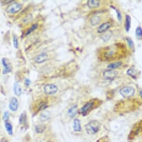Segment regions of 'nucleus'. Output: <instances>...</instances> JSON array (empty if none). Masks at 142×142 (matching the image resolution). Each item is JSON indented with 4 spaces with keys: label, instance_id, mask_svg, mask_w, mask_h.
Wrapping results in <instances>:
<instances>
[{
    "label": "nucleus",
    "instance_id": "10",
    "mask_svg": "<svg viewBox=\"0 0 142 142\" xmlns=\"http://www.w3.org/2000/svg\"><path fill=\"white\" fill-rule=\"evenodd\" d=\"M48 59V56L46 53H43L35 57V61L38 64H41L45 62Z\"/></svg>",
    "mask_w": 142,
    "mask_h": 142
},
{
    "label": "nucleus",
    "instance_id": "26",
    "mask_svg": "<svg viewBox=\"0 0 142 142\" xmlns=\"http://www.w3.org/2000/svg\"><path fill=\"white\" fill-rule=\"evenodd\" d=\"M10 118V114L8 111H6L5 112V113L4 114V116H3V120L5 122H7L8 121H9V119Z\"/></svg>",
    "mask_w": 142,
    "mask_h": 142
},
{
    "label": "nucleus",
    "instance_id": "24",
    "mask_svg": "<svg viewBox=\"0 0 142 142\" xmlns=\"http://www.w3.org/2000/svg\"><path fill=\"white\" fill-rule=\"evenodd\" d=\"M13 45L15 49H18L19 48V40L16 35H14L13 37Z\"/></svg>",
    "mask_w": 142,
    "mask_h": 142
},
{
    "label": "nucleus",
    "instance_id": "20",
    "mask_svg": "<svg viewBox=\"0 0 142 142\" xmlns=\"http://www.w3.org/2000/svg\"><path fill=\"white\" fill-rule=\"evenodd\" d=\"M135 35L138 39L140 40L142 39V28L140 26L136 27L135 30Z\"/></svg>",
    "mask_w": 142,
    "mask_h": 142
},
{
    "label": "nucleus",
    "instance_id": "1",
    "mask_svg": "<svg viewBox=\"0 0 142 142\" xmlns=\"http://www.w3.org/2000/svg\"><path fill=\"white\" fill-rule=\"evenodd\" d=\"M101 124L97 121H91L89 122L85 125V129L86 132L89 134H94L99 132Z\"/></svg>",
    "mask_w": 142,
    "mask_h": 142
},
{
    "label": "nucleus",
    "instance_id": "3",
    "mask_svg": "<svg viewBox=\"0 0 142 142\" xmlns=\"http://www.w3.org/2000/svg\"><path fill=\"white\" fill-rule=\"evenodd\" d=\"M120 94L125 98L132 97L135 94V89L132 86H124L120 90Z\"/></svg>",
    "mask_w": 142,
    "mask_h": 142
},
{
    "label": "nucleus",
    "instance_id": "12",
    "mask_svg": "<svg viewBox=\"0 0 142 142\" xmlns=\"http://www.w3.org/2000/svg\"><path fill=\"white\" fill-rule=\"evenodd\" d=\"M87 6L90 9H96L99 7L100 5V1L98 0H90L87 1Z\"/></svg>",
    "mask_w": 142,
    "mask_h": 142
},
{
    "label": "nucleus",
    "instance_id": "21",
    "mask_svg": "<svg viewBox=\"0 0 142 142\" xmlns=\"http://www.w3.org/2000/svg\"><path fill=\"white\" fill-rule=\"evenodd\" d=\"M45 130V126L44 125H38L35 127V131L37 133H42Z\"/></svg>",
    "mask_w": 142,
    "mask_h": 142
},
{
    "label": "nucleus",
    "instance_id": "27",
    "mask_svg": "<svg viewBox=\"0 0 142 142\" xmlns=\"http://www.w3.org/2000/svg\"><path fill=\"white\" fill-rule=\"evenodd\" d=\"M113 9L116 11V13H117V16H118V20L119 21V22H121L122 20V17H121V14L120 12V11L118 10V9H115V7H114Z\"/></svg>",
    "mask_w": 142,
    "mask_h": 142
},
{
    "label": "nucleus",
    "instance_id": "18",
    "mask_svg": "<svg viewBox=\"0 0 142 142\" xmlns=\"http://www.w3.org/2000/svg\"><path fill=\"white\" fill-rule=\"evenodd\" d=\"M13 91L16 96H20L22 94V89L21 86L18 83H15L13 85Z\"/></svg>",
    "mask_w": 142,
    "mask_h": 142
},
{
    "label": "nucleus",
    "instance_id": "25",
    "mask_svg": "<svg viewBox=\"0 0 142 142\" xmlns=\"http://www.w3.org/2000/svg\"><path fill=\"white\" fill-rule=\"evenodd\" d=\"M128 74L130 75V76H132L133 78H136V73L135 72V70H134L133 69H130L128 70Z\"/></svg>",
    "mask_w": 142,
    "mask_h": 142
},
{
    "label": "nucleus",
    "instance_id": "13",
    "mask_svg": "<svg viewBox=\"0 0 142 142\" xmlns=\"http://www.w3.org/2000/svg\"><path fill=\"white\" fill-rule=\"evenodd\" d=\"M73 128L74 132H79L81 131V124L78 119H75L73 121Z\"/></svg>",
    "mask_w": 142,
    "mask_h": 142
},
{
    "label": "nucleus",
    "instance_id": "17",
    "mask_svg": "<svg viewBox=\"0 0 142 142\" xmlns=\"http://www.w3.org/2000/svg\"><path fill=\"white\" fill-rule=\"evenodd\" d=\"M101 22V18L99 16H94L90 19V23L92 26H96Z\"/></svg>",
    "mask_w": 142,
    "mask_h": 142
},
{
    "label": "nucleus",
    "instance_id": "4",
    "mask_svg": "<svg viewBox=\"0 0 142 142\" xmlns=\"http://www.w3.org/2000/svg\"><path fill=\"white\" fill-rule=\"evenodd\" d=\"M23 5L20 3L18 2H14V3L10 5L9 6L7 7L6 10V12L8 13H16L19 12L22 9Z\"/></svg>",
    "mask_w": 142,
    "mask_h": 142
},
{
    "label": "nucleus",
    "instance_id": "2",
    "mask_svg": "<svg viewBox=\"0 0 142 142\" xmlns=\"http://www.w3.org/2000/svg\"><path fill=\"white\" fill-rule=\"evenodd\" d=\"M99 102L98 100L96 101L95 100H92L90 102L86 103L83 105L80 110V114H81L82 116H86L90 113L92 109H93L97 104V103Z\"/></svg>",
    "mask_w": 142,
    "mask_h": 142
},
{
    "label": "nucleus",
    "instance_id": "11",
    "mask_svg": "<svg viewBox=\"0 0 142 142\" xmlns=\"http://www.w3.org/2000/svg\"><path fill=\"white\" fill-rule=\"evenodd\" d=\"M78 111V108L77 105H74L73 106H72L68 111V115L70 116L71 118H73L76 115Z\"/></svg>",
    "mask_w": 142,
    "mask_h": 142
},
{
    "label": "nucleus",
    "instance_id": "28",
    "mask_svg": "<svg viewBox=\"0 0 142 142\" xmlns=\"http://www.w3.org/2000/svg\"><path fill=\"white\" fill-rule=\"evenodd\" d=\"M127 40L128 43V45H129V46H130V48L133 49L134 47V42L133 41V40L131 39H130V38H127Z\"/></svg>",
    "mask_w": 142,
    "mask_h": 142
},
{
    "label": "nucleus",
    "instance_id": "23",
    "mask_svg": "<svg viewBox=\"0 0 142 142\" xmlns=\"http://www.w3.org/2000/svg\"><path fill=\"white\" fill-rule=\"evenodd\" d=\"M26 119V114L25 113H22L21 114L20 117V119H19V123H20L21 124H24V123H25Z\"/></svg>",
    "mask_w": 142,
    "mask_h": 142
},
{
    "label": "nucleus",
    "instance_id": "5",
    "mask_svg": "<svg viewBox=\"0 0 142 142\" xmlns=\"http://www.w3.org/2000/svg\"><path fill=\"white\" fill-rule=\"evenodd\" d=\"M58 91V87L53 84H46L44 87V93L46 95H54Z\"/></svg>",
    "mask_w": 142,
    "mask_h": 142
},
{
    "label": "nucleus",
    "instance_id": "15",
    "mask_svg": "<svg viewBox=\"0 0 142 142\" xmlns=\"http://www.w3.org/2000/svg\"><path fill=\"white\" fill-rule=\"evenodd\" d=\"M125 29L127 32H129L131 27V17L129 15H125Z\"/></svg>",
    "mask_w": 142,
    "mask_h": 142
},
{
    "label": "nucleus",
    "instance_id": "9",
    "mask_svg": "<svg viewBox=\"0 0 142 142\" xmlns=\"http://www.w3.org/2000/svg\"><path fill=\"white\" fill-rule=\"evenodd\" d=\"M9 108L12 111H16L18 110L19 107L18 100L16 98L13 97L10 100L9 103Z\"/></svg>",
    "mask_w": 142,
    "mask_h": 142
},
{
    "label": "nucleus",
    "instance_id": "8",
    "mask_svg": "<svg viewBox=\"0 0 142 142\" xmlns=\"http://www.w3.org/2000/svg\"><path fill=\"white\" fill-rule=\"evenodd\" d=\"M2 64L3 65V66L4 67V69L3 70V74H6L7 73H9L12 70V67L11 65L10 62H9V60L4 58L2 60Z\"/></svg>",
    "mask_w": 142,
    "mask_h": 142
},
{
    "label": "nucleus",
    "instance_id": "16",
    "mask_svg": "<svg viewBox=\"0 0 142 142\" xmlns=\"http://www.w3.org/2000/svg\"><path fill=\"white\" fill-rule=\"evenodd\" d=\"M122 65V62L121 61H115L108 64L107 65V68L108 69L114 70L115 69H117V68L120 67Z\"/></svg>",
    "mask_w": 142,
    "mask_h": 142
},
{
    "label": "nucleus",
    "instance_id": "7",
    "mask_svg": "<svg viewBox=\"0 0 142 142\" xmlns=\"http://www.w3.org/2000/svg\"><path fill=\"white\" fill-rule=\"evenodd\" d=\"M111 26H112V23L110 22H105L102 23L101 25L99 26L97 31L99 34L104 33V32L108 30V29Z\"/></svg>",
    "mask_w": 142,
    "mask_h": 142
},
{
    "label": "nucleus",
    "instance_id": "31",
    "mask_svg": "<svg viewBox=\"0 0 142 142\" xmlns=\"http://www.w3.org/2000/svg\"><path fill=\"white\" fill-rule=\"evenodd\" d=\"M5 142H7V141H5Z\"/></svg>",
    "mask_w": 142,
    "mask_h": 142
},
{
    "label": "nucleus",
    "instance_id": "6",
    "mask_svg": "<svg viewBox=\"0 0 142 142\" xmlns=\"http://www.w3.org/2000/svg\"><path fill=\"white\" fill-rule=\"evenodd\" d=\"M117 75H118V72L113 69L106 70L102 73L103 77L107 80H113L116 78Z\"/></svg>",
    "mask_w": 142,
    "mask_h": 142
},
{
    "label": "nucleus",
    "instance_id": "14",
    "mask_svg": "<svg viewBox=\"0 0 142 142\" xmlns=\"http://www.w3.org/2000/svg\"><path fill=\"white\" fill-rule=\"evenodd\" d=\"M51 118V113L48 111H44L40 115V119L41 122H46Z\"/></svg>",
    "mask_w": 142,
    "mask_h": 142
},
{
    "label": "nucleus",
    "instance_id": "29",
    "mask_svg": "<svg viewBox=\"0 0 142 142\" xmlns=\"http://www.w3.org/2000/svg\"><path fill=\"white\" fill-rule=\"evenodd\" d=\"M30 83H31V81L28 79H26L25 80V84L26 86H29L30 85Z\"/></svg>",
    "mask_w": 142,
    "mask_h": 142
},
{
    "label": "nucleus",
    "instance_id": "19",
    "mask_svg": "<svg viewBox=\"0 0 142 142\" xmlns=\"http://www.w3.org/2000/svg\"><path fill=\"white\" fill-rule=\"evenodd\" d=\"M5 128L7 130V133L9 134L10 135H12L13 134V127L12 125L10 123L6 122L5 123Z\"/></svg>",
    "mask_w": 142,
    "mask_h": 142
},
{
    "label": "nucleus",
    "instance_id": "22",
    "mask_svg": "<svg viewBox=\"0 0 142 142\" xmlns=\"http://www.w3.org/2000/svg\"><path fill=\"white\" fill-rule=\"evenodd\" d=\"M38 25L37 23H35L34 25H33L32 26L30 27L28 30H27V32L26 33V36H27V35H29L31 33H32L33 31L35 30L38 28Z\"/></svg>",
    "mask_w": 142,
    "mask_h": 142
},
{
    "label": "nucleus",
    "instance_id": "30",
    "mask_svg": "<svg viewBox=\"0 0 142 142\" xmlns=\"http://www.w3.org/2000/svg\"><path fill=\"white\" fill-rule=\"evenodd\" d=\"M49 142H53V141H49Z\"/></svg>",
    "mask_w": 142,
    "mask_h": 142
}]
</instances>
